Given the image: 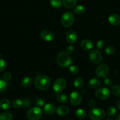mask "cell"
<instances>
[{
	"label": "cell",
	"mask_w": 120,
	"mask_h": 120,
	"mask_svg": "<svg viewBox=\"0 0 120 120\" xmlns=\"http://www.w3.org/2000/svg\"><path fill=\"white\" fill-rule=\"evenodd\" d=\"M109 72V67L106 64H100L95 70V74L96 76L101 79H105L107 77Z\"/></svg>",
	"instance_id": "obj_6"
},
{
	"label": "cell",
	"mask_w": 120,
	"mask_h": 120,
	"mask_svg": "<svg viewBox=\"0 0 120 120\" xmlns=\"http://www.w3.org/2000/svg\"><path fill=\"white\" fill-rule=\"evenodd\" d=\"M56 98L59 103H62V104L66 103L68 101V97L67 96V95H65V94L61 93H58L56 96Z\"/></svg>",
	"instance_id": "obj_23"
},
{
	"label": "cell",
	"mask_w": 120,
	"mask_h": 120,
	"mask_svg": "<svg viewBox=\"0 0 120 120\" xmlns=\"http://www.w3.org/2000/svg\"><path fill=\"white\" fill-rule=\"evenodd\" d=\"M116 106L117 107L118 109L120 110V100H118L116 101Z\"/></svg>",
	"instance_id": "obj_41"
},
{
	"label": "cell",
	"mask_w": 120,
	"mask_h": 120,
	"mask_svg": "<svg viewBox=\"0 0 120 120\" xmlns=\"http://www.w3.org/2000/svg\"><path fill=\"white\" fill-rule=\"evenodd\" d=\"M115 120H120V114H118L117 116V117H116V119H115Z\"/></svg>",
	"instance_id": "obj_42"
},
{
	"label": "cell",
	"mask_w": 120,
	"mask_h": 120,
	"mask_svg": "<svg viewBox=\"0 0 120 120\" xmlns=\"http://www.w3.org/2000/svg\"><path fill=\"white\" fill-rule=\"evenodd\" d=\"M94 46V43L92 41L89 39H84L81 41V47L83 50H89L92 49Z\"/></svg>",
	"instance_id": "obj_14"
},
{
	"label": "cell",
	"mask_w": 120,
	"mask_h": 120,
	"mask_svg": "<svg viewBox=\"0 0 120 120\" xmlns=\"http://www.w3.org/2000/svg\"><path fill=\"white\" fill-rule=\"evenodd\" d=\"M75 17L71 12H66L62 15L61 18V23L65 28H68L72 26L74 22Z\"/></svg>",
	"instance_id": "obj_3"
},
{
	"label": "cell",
	"mask_w": 120,
	"mask_h": 120,
	"mask_svg": "<svg viewBox=\"0 0 120 120\" xmlns=\"http://www.w3.org/2000/svg\"><path fill=\"white\" fill-rule=\"evenodd\" d=\"M62 0H50L51 5L54 8H60L62 5Z\"/></svg>",
	"instance_id": "obj_28"
},
{
	"label": "cell",
	"mask_w": 120,
	"mask_h": 120,
	"mask_svg": "<svg viewBox=\"0 0 120 120\" xmlns=\"http://www.w3.org/2000/svg\"><path fill=\"white\" fill-rule=\"evenodd\" d=\"M111 93L108 89L106 87H101L98 89L95 93V96L100 100H105L110 97Z\"/></svg>",
	"instance_id": "obj_7"
},
{
	"label": "cell",
	"mask_w": 120,
	"mask_h": 120,
	"mask_svg": "<svg viewBox=\"0 0 120 120\" xmlns=\"http://www.w3.org/2000/svg\"><path fill=\"white\" fill-rule=\"evenodd\" d=\"M66 39L70 44H74L78 40V35L76 32L73 30H69L66 34Z\"/></svg>",
	"instance_id": "obj_12"
},
{
	"label": "cell",
	"mask_w": 120,
	"mask_h": 120,
	"mask_svg": "<svg viewBox=\"0 0 120 120\" xmlns=\"http://www.w3.org/2000/svg\"><path fill=\"white\" fill-rule=\"evenodd\" d=\"M104 83L105 85L107 87H111L112 84V81L111 79L109 78H105L104 80Z\"/></svg>",
	"instance_id": "obj_38"
},
{
	"label": "cell",
	"mask_w": 120,
	"mask_h": 120,
	"mask_svg": "<svg viewBox=\"0 0 120 120\" xmlns=\"http://www.w3.org/2000/svg\"><path fill=\"white\" fill-rule=\"evenodd\" d=\"M105 52L108 55H113L115 52V48L113 46L109 45L105 49Z\"/></svg>",
	"instance_id": "obj_31"
},
{
	"label": "cell",
	"mask_w": 120,
	"mask_h": 120,
	"mask_svg": "<svg viewBox=\"0 0 120 120\" xmlns=\"http://www.w3.org/2000/svg\"><path fill=\"white\" fill-rule=\"evenodd\" d=\"M105 41L104 40H100L96 43V46L98 50H102V49H103L105 48Z\"/></svg>",
	"instance_id": "obj_34"
},
{
	"label": "cell",
	"mask_w": 120,
	"mask_h": 120,
	"mask_svg": "<svg viewBox=\"0 0 120 120\" xmlns=\"http://www.w3.org/2000/svg\"><path fill=\"white\" fill-rule=\"evenodd\" d=\"M7 67V64H6L5 62L3 59L0 58V71H3L5 70Z\"/></svg>",
	"instance_id": "obj_36"
},
{
	"label": "cell",
	"mask_w": 120,
	"mask_h": 120,
	"mask_svg": "<svg viewBox=\"0 0 120 120\" xmlns=\"http://www.w3.org/2000/svg\"><path fill=\"white\" fill-rule=\"evenodd\" d=\"M12 114L9 112H5L0 114V120H12Z\"/></svg>",
	"instance_id": "obj_25"
},
{
	"label": "cell",
	"mask_w": 120,
	"mask_h": 120,
	"mask_svg": "<svg viewBox=\"0 0 120 120\" xmlns=\"http://www.w3.org/2000/svg\"><path fill=\"white\" fill-rule=\"evenodd\" d=\"M105 120H113L112 119V118H107V119H106Z\"/></svg>",
	"instance_id": "obj_43"
},
{
	"label": "cell",
	"mask_w": 120,
	"mask_h": 120,
	"mask_svg": "<svg viewBox=\"0 0 120 120\" xmlns=\"http://www.w3.org/2000/svg\"><path fill=\"white\" fill-rule=\"evenodd\" d=\"M69 71L72 75H76L79 72V68L76 65H71L69 68Z\"/></svg>",
	"instance_id": "obj_33"
},
{
	"label": "cell",
	"mask_w": 120,
	"mask_h": 120,
	"mask_svg": "<svg viewBox=\"0 0 120 120\" xmlns=\"http://www.w3.org/2000/svg\"><path fill=\"white\" fill-rule=\"evenodd\" d=\"M45 104V102L44 100L42 99V98H40V97H38L35 100V104L37 105L38 107H43L44 105Z\"/></svg>",
	"instance_id": "obj_35"
},
{
	"label": "cell",
	"mask_w": 120,
	"mask_h": 120,
	"mask_svg": "<svg viewBox=\"0 0 120 120\" xmlns=\"http://www.w3.org/2000/svg\"><path fill=\"white\" fill-rule=\"evenodd\" d=\"M89 116L92 120H101L105 117V112L99 108H92L89 111Z\"/></svg>",
	"instance_id": "obj_4"
},
{
	"label": "cell",
	"mask_w": 120,
	"mask_h": 120,
	"mask_svg": "<svg viewBox=\"0 0 120 120\" xmlns=\"http://www.w3.org/2000/svg\"><path fill=\"white\" fill-rule=\"evenodd\" d=\"M22 102H23V106L24 108H29V107L31 105V101L30 98H28V97H24L22 100Z\"/></svg>",
	"instance_id": "obj_32"
},
{
	"label": "cell",
	"mask_w": 120,
	"mask_h": 120,
	"mask_svg": "<svg viewBox=\"0 0 120 120\" xmlns=\"http://www.w3.org/2000/svg\"><path fill=\"white\" fill-rule=\"evenodd\" d=\"M35 87L40 90H45L49 87L51 80L49 77L44 74H41L36 76L34 80Z\"/></svg>",
	"instance_id": "obj_1"
},
{
	"label": "cell",
	"mask_w": 120,
	"mask_h": 120,
	"mask_svg": "<svg viewBox=\"0 0 120 120\" xmlns=\"http://www.w3.org/2000/svg\"><path fill=\"white\" fill-rule=\"evenodd\" d=\"M116 112V110L114 107L113 106H110L107 109V114L108 115V116L111 117H113L115 115Z\"/></svg>",
	"instance_id": "obj_30"
},
{
	"label": "cell",
	"mask_w": 120,
	"mask_h": 120,
	"mask_svg": "<svg viewBox=\"0 0 120 120\" xmlns=\"http://www.w3.org/2000/svg\"><path fill=\"white\" fill-rule=\"evenodd\" d=\"M88 105H89L90 107H92V108H94V107L95 106V105H96L95 101L92 99L89 100L88 102Z\"/></svg>",
	"instance_id": "obj_40"
},
{
	"label": "cell",
	"mask_w": 120,
	"mask_h": 120,
	"mask_svg": "<svg viewBox=\"0 0 120 120\" xmlns=\"http://www.w3.org/2000/svg\"><path fill=\"white\" fill-rule=\"evenodd\" d=\"M108 20L109 23L112 26H117L120 23V16L116 14H111Z\"/></svg>",
	"instance_id": "obj_13"
},
{
	"label": "cell",
	"mask_w": 120,
	"mask_h": 120,
	"mask_svg": "<svg viewBox=\"0 0 120 120\" xmlns=\"http://www.w3.org/2000/svg\"><path fill=\"white\" fill-rule=\"evenodd\" d=\"M8 86V84L7 82L5 81L4 80L0 79V93H2L7 90Z\"/></svg>",
	"instance_id": "obj_27"
},
{
	"label": "cell",
	"mask_w": 120,
	"mask_h": 120,
	"mask_svg": "<svg viewBox=\"0 0 120 120\" xmlns=\"http://www.w3.org/2000/svg\"><path fill=\"white\" fill-rule=\"evenodd\" d=\"M42 110L39 107H35L28 110L27 117L29 120H39L42 117Z\"/></svg>",
	"instance_id": "obj_5"
},
{
	"label": "cell",
	"mask_w": 120,
	"mask_h": 120,
	"mask_svg": "<svg viewBox=\"0 0 120 120\" xmlns=\"http://www.w3.org/2000/svg\"><path fill=\"white\" fill-rule=\"evenodd\" d=\"M11 106V103L10 101L8 99H2V100L0 101V107L2 109V110H8Z\"/></svg>",
	"instance_id": "obj_22"
},
{
	"label": "cell",
	"mask_w": 120,
	"mask_h": 120,
	"mask_svg": "<svg viewBox=\"0 0 120 120\" xmlns=\"http://www.w3.org/2000/svg\"><path fill=\"white\" fill-rule=\"evenodd\" d=\"M33 79L31 77H25L21 80V85L25 88H28L32 84Z\"/></svg>",
	"instance_id": "obj_18"
},
{
	"label": "cell",
	"mask_w": 120,
	"mask_h": 120,
	"mask_svg": "<svg viewBox=\"0 0 120 120\" xmlns=\"http://www.w3.org/2000/svg\"><path fill=\"white\" fill-rule=\"evenodd\" d=\"M88 57L91 62L94 64H98L101 63L102 60V54L99 50L96 49L91 50L90 52L89 53Z\"/></svg>",
	"instance_id": "obj_8"
},
{
	"label": "cell",
	"mask_w": 120,
	"mask_h": 120,
	"mask_svg": "<svg viewBox=\"0 0 120 120\" xmlns=\"http://www.w3.org/2000/svg\"><path fill=\"white\" fill-rule=\"evenodd\" d=\"M111 92L114 96L120 97V85H115L112 87Z\"/></svg>",
	"instance_id": "obj_26"
},
{
	"label": "cell",
	"mask_w": 120,
	"mask_h": 120,
	"mask_svg": "<svg viewBox=\"0 0 120 120\" xmlns=\"http://www.w3.org/2000/svg\"><path fill=\"white\" fill-rule=\"evenodd\" d=\"M77 0H62V4L65 8L70 9L74 8L76 4Z\"/></svg>",
	"instance_id": "obj_19"
},
{
	"label": "cell",
	"mask_w": 120,
	"mask_h": 120,
	"mask_svg": "<svg viewBox=\"0 0 120 120\" xmlns=\"http://www.w3.org/2000/svg\"><path fill=\"white\" fill-rule=\"evenodd\" d=\"M69 101L74 105H78L82 101V96L78 91H73L69 96Z\"/></svg>",
	"instance_id": "obj_10"
},
{
	"label": "cell",
	"mask_w": 120,
	"mask_h": 120,
	"mask_svg": "<svg viewBox=\"0 0 120 120\" xmlns=\"http://www.w3.org/2000/svg\"><path fill=\"white\" fill-rule=\"evenodd\" d=\"M67 82L63 78H58L55 81L53 85V89L56 93H61L66 87Z\"/></svg>",
	"instance_id": "obj_9"
},
{
	"label": "cell",
	"mask_w": 120,
	"mask_h": 120,
	"mask_svg": "<svg viewBox=\"0 0 120 120\" xmlns=\"http://www.w3.org/2000/svg\"><path fill=\"white\" fill-rule=\"evenodd\" d=\"M41 38L46 42H51L53 41L55 38L54 33L49 30H43L40 34Z\"/></svg>",
	"instance_id": "obj_11"
},
{
	"label": "cell",
	"mask_w": 120,
	"mask_h": 120,
	"mask_svg": "<svg viewBox=\"0 0 120 120\" xmlns=\"http://www.w3.org/2000/svg\"><path fill=\"white\" fill-rule=\"evenodd\" d=\"M69 110L68 107L65 105H61L58 107L56 110V114L60 116H65L67 115L69 112Z\"/></svg>",
	"instance_id": "obj_16"
},
{
	"label": "cell",
	"mask_w": 120,
	"mask_h": 120,
	"mask_svg": "<svg viewBox=\"0 0 120 120\" xmlns=\"http://www.w3.org/2000/svg\"><path fill=\"white\" fill-rule=\"evenodd\" d=\"M11 77L12 75L10 72H6L4 74L3 79L5 81H6V82H8V81L10 80Z\"/></svg>",
	"instance_id": "obj_37"
},
{
	"label": "cell",
	"mask_w": 120,
	"mask_h": 120,
	"mask_svg": "<svg viewBox=\"0 0 120 120\" xmlns=\"http://www.w3.org/2000/svg\"><path fill=\"white\" fill-rule=\"evenodd\" d=\"M74 12L75 14H77V15H82L85 12V8L83 5H80L74 8Z\"/></svg>",
	"instance_id": "obj_24"
},
{
	"label": "cell",
	"mask_w": 120,
	"mask_h": 120,
	"mask_svg": "<svg viewBox=\"0 0 120 120\" xmlns=\"http://www.w3.org/2000/svg\"><path fill=\"white\" fill-rule=\"evenodd\" d=\"M74 50H75V48H74V46L72 45L68 46H67V48H66L65 52L67 53L70 55V54H71L74 51Z\"/></svg>",
	"instance_id": "obj_39"
},
{
	"label": "cell",
	"mask_w": 120,
	"mask_h": 120,
	"mask_svg": "<svg viewBox=\"0 0 120 120\" xmlns=\"http://www.w3.org/2000/svg\"><path fill=\"white\" fill-rule=\"evenodd\" d=\"M55 106L52 103H47L44 105V113L47 115H51L55 112Z\"/></svg>",
	"instance_id": "obj_15"
},
{
	"label": "cell",
	"mask_w": 120,
	"mask_h": 120,
	"mask_svg": "<svg viewBox=\"0 0 120 120\" xmlns=\"http://www.w3.org/2000/svg\"><path fill=\"white\" fill-rule=\"evenodd\" d=\"M75 116L79 119H84L87 116L85 111L82 109H78L75 110Z\"/></svg>",
	"instance_id": "obj_21"
},
{
	"label": "cell",
	"mask_w": 120,
	"mask_h": 120,
	"mask_svg": "<svg viewBox=\"0 0 120 120\" xmlns=\"http://www.w3.org/2000/svg\"><path fill=\"white\" fill-rule=\"evenodd\" d=\"M56 62L61 68H67L71 65L72 61L69 54L65 52H62L57 55Z\"/></svg>",
	"instance_id": "obj_2"
},
{
	"label": "cell",
	"mask_w": 120,
	"mask_h": 120,
	"mask_svg": "<svg viewBox=\"0 0 120 120\" xmlns=\"http://www.w3.org/2000/svg\"><path fill=\"white\" fill-rule=\"evenodd\" d=\"M84 82L81 77H76L74 81V86L76 89H81L83 87Z\"/></svg>",
	"instance_id": "obj_20"
},
{
	"label": "cell",
	"mask_w": 120,
	"mask_h": 120,
	"mask_svg": "<svg viewBox=\"0 0 120 120\" xmlns=\"http://www.w3.org/2000/svg\"><path fill=\"white\" fill-rule=\"evenodd\" d=\"M12 105L13 108L15 109H20V108H21L23 105V102H22V100H21L16 99L12 102Z\"/></svg>",
	"instance_id": "obj_29"
},
{
	"label": "cell",
	"mask_w": 120,
	"mask_h": 120,
	"mask_svg": "<svg viewBox=\"0 0 120 120\" xmlns=\"http://www.w3.org/2000/svg\"><path fill=\"white\" fill-rule=\"evenodd\" d=\"M101 84V82L99 79L97 78H92L89 81V86L90 87L91 89H98L99 87L100 86Z\"/></svg>",
	"instance_id": "obj_17"
}]
</instances>
